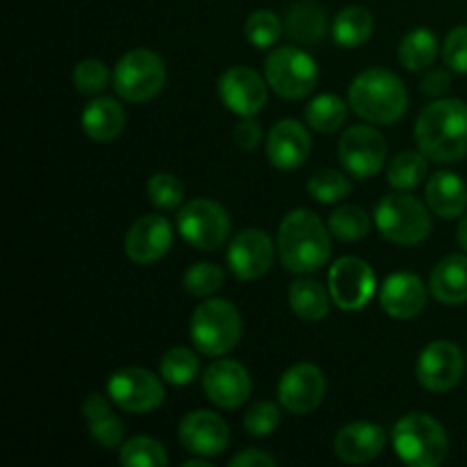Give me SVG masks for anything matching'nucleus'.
Wrapping results in <instances>:
<instances>
[{
    "label": "nucleus",
    "instance_id": "nucleus-29",
    "mask_svg": "<svg viewBox=\"0 0 467 467\" xmlns=\"http://www.w3.org/2000/svg\"><path fill=\"white\" fill-rule=\"evenodd\" d=\"M333 41L342 48H358L360 44L372 36L374 32V18L369 9L360 7V5H349V7L340 9L337 16L333 18Z\"/></svg>",
    "mask_w": 467,
    "mask_h": 467
},
{
    "label": "nucleus",
    "instance_id": "nucleus-19",
    "mask_svg": "<svg viewBox=\"0 0 467 467\" xmlns=\"http://www.w3.org/2000/svg\"><path fill=\"white\" fill-rule=\"evenodd\" d=\"M173 244L171 223L160 214H146L126 235V255L137 265H153L169 254Z\"/></svg>",
    "mask_w": 467,
    "mask_h": 467
},
{
    "label": "nucleus",
    "instance_id": "nucleus-34",
    "mask_svg": "<svg viewBox=\"0 0 467 467\" xmlns=\"http://www.w3.org/2000/svg\"><path fill=\"white\" fill-rule=\"evenodd\" d=\"M372 219L358 205H342L328 217V231L342 242H358L369 233Z\"/></svg>",
    "mask_w": 467,
    "mask_h": 467
},
{
    "label": "nucleus",
    "instance_id": "nucleus-33",
    "mask_svg": "<svg viewBox=\"0 0 467 467\" xmlns=\"http://www.w3.org/2000/svg\"><path fill=\"white\" fill-rule=\"evenodd\" d=\"M199 356L187 347H173L160 360V377L171 386H190L199 377Z\"/></svg>",
    "mask_w": 467,
    "mask_h": 467
},
{
    "label": "nucleus",
    "instance_id": "nucleus-45",
    "mask_svg": "<svg viewBox=\"0 0 467 467\" xmlns=\"http://www.w3.org/2000/svg\"><path fill=\"white\" fill-rule=\"evenodd\" d=\"M276 459L260 450H244L231 459V467H274Z\"/></svg>",
    "mask_w": 467,
    "mask_h": 467
},
{
    "label": "nucleus",
    "instance_id": "nucleus-43",
    "mask_svg": "<svg viewBox=\"0 0 467 467\" xmlns=\"http://www.w3.org/2000/svg\"><path fill=\"white\" fill-rule=\"evenodd\" d=\"M233 137H235V144L240 149L254 150L263 141V128H260V123L254 117H242V121L233 130Z\"/></svg>",
    "mask_w": 467,
    "mask_h": 467
},
{
    "label": "nucleus",
    "instance_id": "nucleus-39",
    "mask_svg": "<svg viewBox=\"0 0 467 467\" xmlns=\"http://www.w3.org/2000/svg\"><path fill=\"white\" fill-rule=\"evenodd\" d=\"M223 285V269L214 263H194L182 276V287L192 296H213Z\"/></svg>",
    "mask_w": 467,
    "mask_h": 467
},
{
    "label": "nucleus",
    "instance_id": "nucleus-40",
    "mask_svg": "<svg viewBox=\"0 0 467 467\" xmlns=\"http://www.w3.org/2000/svg\"><path fill=\"white\" fill-rule=\"evenodd\" d=\"M109 82V71L100 59H82L73 68V87H76L80 94H100V91L108 87Z\"/></svg>",
    "mask_w": 467,
    "mask_h": 467
},
{
    "label": "nucleus",
    "instance_id": "nucleus-32",
    "mask_svg": "<svg viewBox=\"0 0 467 467\" xmlns=\"http://www.w3.org/2000/svg\"><path fill=\"white\" fill-rule=\"evenodd\" d=\"M306 121L322 135L336 132L347 121V103L336 94L315 96L306 108Z\"/></svg>",
    "mask_w": 467,
    "mask_h": 467
},
{
    "label": "nucleus",
    "instance_id": "nucleus-27",
    "mask_svg": "<svg viewBox=\"0 0 467 467\" xmlns=\"http://www.w3.org/2000/svg\"><path fill=\"white\" fill-rule=\"evenodd\" d=\"M285 32L296 41V44H317L324 39L328 30V21L324 9L313 0H301L287 9Z\"/></svg>",
    "mask_w": 467,
    "mask_h": 467
},
{
    "label": "nucleus",
    "instance_id": "nucleus-24",
    "mask_svg": "<svg viewBox=\"0 0 467 467\" xmlns=\"http://www.w3.org/2000/svg\"><path fill=\"white\" fill-rule=\"evenodd\" d=\"M429 290L441 304L459 306L467 301V255L454 254L433 267Z\"/></svg>",
    "mask_w": 467,
    "mask_h": 467
},
{
    "label": "nucleus",
    "instance_id": "nucleus-7",
    "mask_svg": "<svg viewBox=\"0 0 467 467\" xmlns=\"http://www.w3.org/2000/svg\"><path fill=\"white\" fill-rule=\"evenodd\" d=\"M167 82L162 57L149 48H135L123 55L112 71V87L128 103H149Z\"/></svg>",
    "mask_w": 467,
    "mask_h": 467
},
{
    "label": "nucleus",
    "instance_id": "nucleus-2",
    "mask_svg": "<svg viewBox=\"0 0 467 467\" xmlns=\"http://www.w3.org/2000/svg\"><path fill=\"white\" fill-rule=\"evenodd\" d=\"M276 246L287 272L313 274L331 258V231L315 213L296 208L283 217Z\"/></svg>",
    "mask_w": 467,
    "mask_h": 467
},
{
    "label": "nucleus",
    "instance_id": "nucleus-17",
    "mask_svg": "<svg viewBox=\"0 0 467 467\" xmlns=\"http://www.w3.org/2000/svg\"><path fill=\"white\" fill-rule=\"evenodd\" d=\"M178 438L187 451L203 459L219 456L231 442V431L223 418L213 410H192L178 427Z\"/></svg>",
    "mask_w": 467,
    "mask_h": 467
},
{
    "label": "nucleus",
    "instance_id": "nucleus-46",
    "mask_svg": "<svg viewBox=\"0 0 467 467\" xmlns=\"http://www.w3.org/2000/svg\"><path fill=\"white\" fill-rule=\"evenodd\" d=\"M456 237H459L461 249H465V251H467V214H463V219H461V223H459V233H456Z\"/></svg>",
    "mask_w": 467,
    "mask_h": 467
},
{
    "label": "nucleus",
    "instance_id": "nucleus-30",
    "mask_svg": "<svg viewBox=\"0 0 467 467\" xmlns=\"http://www.w3.org/2000/svg\"><path fill=\"white\" fill-rule=\"evenodd\" d=\"M397 55H400L401 67L409 71H427L438 57V36L429 27H415L401 39Z\"/></svg>",
    "mask_w": 467,
    "mask_h": 467
},
{
    "label": "nucleus",
    "instance_id": "nucleus-5",
    "mask_svg": "<svg viewBox=\"0 0 467 467\" xmlns=\"http://www.w3.org/2000/svg\"><path fill=\"white\" fill-rule=\"evenodd\" d=\"M374 223L381 237L395 244H420L431 233V214L427 205L406 192L383 196L374 210Z\"/></svg>",
    "mask_w": 467,
    "mask_h": 467
},
{
    "label": "nucleus",
    "instance_id": "nucleus-10",
    "mask_svg": "<svg viewBox=\"0 0 467 467\" xmlns=\"http://www.w3.org/2000/svg\"><path fill=\"white\" fill-rule=\"evenodd\" d=\"M108 395L128 413H153L164 401L162 379L141 368H123L108 379Z\"/></svg>",
    "mask_w": 467,
    "mask_h": 467
},
{
    "label": "nucleus",
    "instance_id": "nucleus-28",
    "mask_svg": "<svg viewBox=\"0 0 467 467\" xmlns=\"http://www.w3.org/2000/svg\"><path fill=\"white\" fill-rule=\"evenodd\" d=\"M290 308L304 322H319L328 315V301L331 299V292H327V287L317 281H310V278H299V281L292 283L290 287Z\"/></svg>",
    "mask_w": 467,
    "mask_h": 467
},
{
    "label": "nucleus",
    "instance_id": "nucleus-9",
    "mask_svg": "<svg viewBox=\"0 0 467 467\" xmlns=\"http://www.w3.org/2000/svg\"><path fill=\"white\" fill-rule=\"evenodd\" d=\"M178 233L199 251H217L231 235V217L217 201H187L176 217Z\"/></svg>",
    "mask_w": 467,
    "mask_h": 467
},
{
    "label": "nucleus",
    "instance_id": "nucleus-21",
    "mask_svg": "<svg viewBox=\"0 0 467 467\" xmlns=\"http://www.w3.org/2000/svg\"><path fill=\"white\" fill-rule=\"evenodd\" d=\"M379 304L392 319H413L427 306V287L410 272L390 274L383 281Z\"/></svg>",
    "mask_w": 467,
    "mask_h": 467
},
{
    "label": "nucleus",
    "instance_id": "nucleus-47",
    "mask_svg": "<svg viewBox=\"0 0 467 467\" xmlns=\"http://www.w3.org/2000/svg\"><path fill=\"white\" fill-rule=\"evenodd\" d=\"M185 467H210V463L203 459V456H199V459H194V461H187Z\"/></svg>",
    "mask_w": 467,
    "mask_h": 467
},
{
    "label": "nucleus",
    "instance_id": "nucleus-35",
    "mask_svg": "<svg viewBox=\"0 0 467 467\" xmlns=\"http://www.w3.org/2000/svg\"><path fill=\"white\" fill-rule=\"evenodd\" d=\"M119 461L126 467H167L169 463L164 447L146 436H137L123 442L119 450Z\"/></svg>",
    "mask_w": 467,
    "mask_h": 467
},
{
    "label": "nucleus",
    "instance_id": "nucleus-31",
    "mask_svg": "<svg viewBox=\"0 0 467 467\" xmlns=\"http://www.w3.org/2000/svg\"><path fill=\"white\" fill-rule=\"evenodd\" d=\"M427 155L422 150H404L397 153L388 164V182L397 192H410L424 182L429 173Z\"/></svg>",
    "mask_w": 467,
    "mask_h": 467
},
{
    "label": "nucleus",
    "instance_id": "nucleus-38",
    "mask_svg": "<svg viewBox=\"0 0 467 467\" xmlns=\"http://www.w3.org/2000/svg\"><path fill=\"white\" fill-rule=\"evenodd\" d=\"M146 194L158 210H176L185 199V185L173 173H155L146 182Z\"/></svg>",
    "mask_w": 467,
    "mask_h": 467
},
{
    "label": "nucleus",
    "instance_id": "nucleus-6",
    "mask_svg": "<svg viewBox=\"0 0 467 467\" xmlns=\"http://www.w3.org/2000/svg\"><path fill=\"white\" fill-rule=\"evenodd\" d=\"M190 336L203 356H223L240 342L242 315L231 301L208 299L194 310Z\"/></svg>",
    "mask_w": 467,
    "mask_h": 467
},
{
    "label": "nucleus",
    "instance_id": "nucleus-18",
    "mask_svg": "<svg viewBox=\"0 0 467 467\" xmlns=\"http://www.w3.org/2000/svg\"><path fill=\"white\" fill-rule=\"evenodd\" d=\"M205 397L219 409H237L251 395V377L237 360L219 358L203 372Z\"/></svg>",
    "mask_w": 467,
    "mask_h": 467
},
{
    "label": "nucleus",
    "instance_id": "nucleus-11",
    "mask_svg": "<svg viewBox=\"0 0 467 467\" xmlns=\"http://www.w3.org/2000/svg\"><path fill=\"white\" fill-rule=\"evenodd\" d=\"M388 146L381 132L372 126H351L337 144V158L345 171L354 178H372L377 176L386 162Z\"/></svg>",
    "mask_w": 467,
    "mask_h": 467
},
{
    "label": "nucleus",
    "instance_id": "nucleus-12",
    "mask_svg": "<svg viewBox=\"0 0 467 467\" xmlns=\"http://www.w3.org/2000/svg\"><path fill=\"white\" fill-rule=\"evenodd\" d=\"M377 290V276L365 260L347 255L328 272V292L333 304L347 313L363 310Z\"/></svg>",
    "mask_w": 467,
    "mask_h": 467
},
{
    "label": "nucleus",
    "instance_id": "nucleus-36",
    "mask_svg": "<svg viewBox=\"0 0 467 467\" xmlns=\"http://www.w3.org/2000/svg\"><path fill=\"white\" fill-rule=\"evenodd\" d=\"M308 194L319 203H337L351 192V181L336 169H319L310 176Z\"/></svg>",
    "mask_w": 467,
    "mask_h": 467
},
{
    "label": "nucleus",
    "instance_id": "nucleus-3",
    "mask_svg": "<svg viewBox=\"0 0 467 467\" xmlns=\"http://www.w3.org/2000/svg\"><path fill=\"white\" fill-rule=\"evenodd\" d=\"M349 105L360 119L377 126H392L409 108V91L401 78L388 68H365L349 87Z\"/></svg>",
    "mask_w": 467,
    "mask_h": 467
},
{
    "label": "nucleus",
    "instance_id": "nucleus-1",
    "mask_svg": "<svg viewBox=\"0 0 467 467\" xmlns=\"http://www.w3.org/2000/svg\"><path fill=\"white\" fill-rule=\"evenodd\" d=\"M415 141L438 164L459 162L467 155V105L461 99H438L415 123Z\"/></svg>",
    "mask_w": 467,
    "mask_h": 467
},
{
    "label": "nucleus",
    "instance_id": "nucleus-16",
    "mask_svg": "<svg viewBox=\"0 0 467 467\" xmlns=\"http://www.w3.org/2000/svg\"><path fill=\"white\" fill-rule=\"evenodd\" d=\"M226 263L233 276L240 281H255L265 276L274 263V242L260 228H244L233 237Z\"/></svg>",
    "mask_w": 467,
    "mask_h": 467
},
{
    "label": "nucleus",
    "instance_id": "nucleus-37",
    "mask_svg": "<svg viewBox=\"0 0 467 467\" xmlns=\"http://www.w3.org/2000/svg\"><path fill=\"white\" fill-rule=\"evenodd\" d=\"M283 30H285V26L281 23V18L274 12H269V9H258L244 23L246 39L255 48H269V46H274L278 41V36L283 35Z\"/></svg>",
    "mask_w": 467,
    "mask_h": 467
},
{
    "label": "nucleus",
    "instance_id": "nucleus-20",
    "mask_svg": "<svg viewBox=\"0 0 467 467\" xmlns=\"http://www.w3.org/2000/svg\"><path fill=\"white\" fill-rule=\"evenodd\" d=\"M313 141L304 123L283 119L267 135V158L281 171H295L308 160Z\"/></svg>",
    "mask_w": 467,
    "mask_h": 467
},
{
    "label": "nucleus",
    "instance_id": "nucleus-44",
    "mask_svg": "<svg viewBox=\"0 0 467 467\" xmlns=\"http://www.w3.org/2000/svg\"><path fill=\"white\" fill-rule=\"evenodd\" d=\"M451 85V76L447 68H431L427 71V76L422 78V91L431 99H441Z\"/></svg>",
    "mask_w": 467,
    "mask_h": 467
},
{
    "label": "nucleus",
    "instance_id": "nucleus-15",
    "mask_svg": "<svg viewBox=\"0 0 467 467\" xmlns=\"http://www.w3.org/2000/svg\"><path fill=\"white\" fill-rule=\"evenodd\" d=\"M267 80H263L260 73L249 67H231L217 82L222 103L240 117H254L267 105Z\"/></svg>",
    "mask_w": 467,
    "mask_h": 467
},
{
    "label": "nucleus",
    "instance_id": "nucleus-26",
    "mask_svg": "<svg viewBox=\"0 0 467 467\" xmlns=\"http://www.w3.org/2000/svg\"><path fill=\"white\" fill-rule=\"evenodd\" d=\"M427 203L442 219H456L467 208V185L451 171H438L427 182Z\"/></svg>",
    "mask_w": 467,
    "mask_h": 467
},
{
    "label": "nucleus",
    "instance_id": "nucleus-25",
    "mask_svg": "<svg viewBox=\"0 0 467 467\" xmlns=\"http://www.w3.org/2000/svg\"><path fill=\"white\" fill-rule=\"evenodd\" d=\"M109 401L100 392H91V395H87L85 404H82V415L87 420L89 436L105 450H117V447L123 445V431L126 429H123L121 420L112 413Z\"/></svg>",
    "mask_w": 467,
    "mask_h": 467
},
{
    "label": "nucleus",
    "instance_id": "nucleus-42",
    "mask_svg": "<svg viewBox=\"0 0 467 467\" xmlns=\"http://www.w3.org/2000/svg\"><path fill=\"white\" fill-rule=\"evenodd\" d=\"M442 59L456 73H467V26L451 27L442 44Z\"/></svg>",
    "mask_w": 467,
    "mask_h": 467
},
{
    "label": "nucleus",
    "instance_id": "nucleus-8",
    "mask_svg": "<svg viewBox=\"0 0 467 467\" xmlns=\"http://www.w3.org/2000/svg\"><path fill=\"white\" fill-rule=\"evenodd\" d=\"M265 80L281 99H306L317 87V62L306 50L281 46L265 59Z\"/></svg>",
    "mask_w": 467,
    "mask_h": 467
},
{
    "label": "nucleus",
    "instance_id": "nucleus-13",
    "mask_svg": "<svg viewBox=\"0 0 467 467\" xmlns=\"http://www.w3.org/2000/svg\"><path fill=\"white\" fill-rule=\"evenodd\" d=\"M465 372V356L454 342L436 340L422 349L418 358L420 386L429 392H450L461 383Z\"/></svg>",
    "mask_w": 467,
    "mask_h": 467
},
{
    "label": "nucleus",
    "instance_id": "nucleus-4",
    "mask_svg": "<svg viewBox=\"0 0 467 467\" xmlns=\"http://www.w3.org/2000/svg\"><path fill=\"white\" fill-rule=\"evenodd\" d=\"M395 454L410 467H438L447 459L445 427L427 413H409L392 429Z\"/></svg>",
    "mask_w": 467,
    "mask_h": 467
},
{
    "label": "nucleus",
    "instance_id": "nucleus-22",
    "mask_svg": "<svg viewBox=\"0 0 467 467\" xmlns=\"http://www.w3.org/2000/svg\"><path fill=\"white\" fill-rule=\"evenodd\" d=\"M333 447L340 461L363 465L381 454L386 447V433L374 422H351L337 431Z\"/></svg>",
    "mask_w": 467,
    "mask_h": 467
},
{
    "label": "nucleus",
    "instance_id": "nucleus-14",
    "mask_svg": "<svg viewBox=\"0 0 467 467\" xmlns=\"http://www.w3.org/2000/svg\"><path fill=\"white\" fill-rule=\"evenodd\" d=\"M327 395L324 372L313 363H299L287 369L278 381V401L292 415H308Z\"/></svg>",
    "mask_w": 467,
    "mask_h": 467
},
{
    "label": "nucleus",
    "instance_id": "nucleus-23",
    "mask_svg": "<svg viewBox=\"0 0 467 467\" xmlns=\"http://www.w3.org/2000/svg\"><path fill=\"white\" fill-rule=\"evenodd\" d=\"M123 128H126V112L117 99L99 96L82 112V130L89 140L100 141V144L117 140Z\"/></svg>",
    "mask_w": 467,
    "mask_h": 467
},
{
    "label": "nucleus",
    "instance_id": "nucleus-41",
    "mask_svg": "<svg viewBox=\"0 0 467 467\" xmlns=\"http://www.w3.org/2000/svg\"><path fill=\"white\" fill-rule=\"evenodd\" d=\"M281 424V410L272 401H258L255 406H251L244 415V429L249 436L265 438L272 436L274 431Z\"/></svg>",
    "mask_w": 467,
    "mask_h": 467
}]
</instances>
